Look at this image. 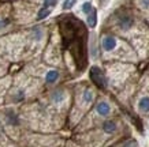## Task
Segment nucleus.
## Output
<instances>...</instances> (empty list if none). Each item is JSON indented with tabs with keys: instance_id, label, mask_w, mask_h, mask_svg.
Here are the masks:
<instances>
[{
	"instance_id": "1",
	"label": "nucleus",
	"mask_w": 149,
	"mask_h": 147,
	"mask_svg": "<svg viewBox=\"0 0 149 147\" xmlns=\"http://www.w3.org/2000/svg\"><path fill=\"white\" fill-rule=\"evenodd\" d=\"M89 75H91L92 82H93L97 87H101V89H105V87H107V85H108L107 78H105L104 72L101 71L99 67H92Z\"/></svg>"
},
{
	"instance_id": "2",
	"label": "nucleus",
	"mask_w": 149,
	"mask_h": 147,
	"mask_svg": "<svg viewBox=\"0 0 149 147\" xmlns=\"http://www.w3.org/2000/svg\"><path fill=\"white\" fill-rule=\"evenodd\" d=\"M118 45V40L113 36H104L101 38V49L104 52H113L116 49Z\"/></svg>"
},
{
	"instance_id": "3",
	"label": "nucleus",
	"mask_w": 149,
	"mask_h": 147,
	"mask_svg": "<svg viewBox=\"0 0 149 147\" xmlns=\"http://www.w3.org/2000/svg\"><path fill=\"white\" fill-rule=\"evenodd\" d=\"M96 113L101 117H107L111 115V105H109L107 101H99V102L96 104Z\"/></svg>"
},
{
	"instance_id": "4",
	"label": "nucleus",
	"mask_w": 149,
	"mask_h": 147,
	"mask_svg": "<svg viewBox=\"0 0 149 147\" xmlns=\"http://www.w3.org/2000/svg\"><path fill=\"white\" fill-rule=\"evenodd\" d=\"M118 25H119V27H120L122 30H130L131 27H133V25H134V19H133V17H130V15L123 14V15H120L119 19H118Z\"/></svg>"
},
{
	"instance_id": "5",
	"label": "nucleus",
	"mask_w": 149,
	"mask_h": 147,
	"mask_svg": "<svg viewBox=\"0 0 149 147\" xmlns=\"http://www.w3.org/2000/svg\"><path fill=\"white\" fill-rule=\"evenodd\" d=\"M137 109L140 113H149V95H142L137 102Z\"/></svg>"
},
{
	"instance_id": "6",
	"label": "nucleus",
	"mask_w": 149,
	"mask_h": 147,
	"mask_svg": "<svg viewBox=\"0 0 149 147\" xmlns=\"http://www.w3.org/2000/svg\"><path fill=\"white\" fill-rule=\"evenodd\" d=\"M101 128H103V131L105 132V134H115L118 131V124H116V121H113V120H105L103 123V125H101Z\"/></svg>"
},
{
	"instance_id": "7",
	"label": "nucleus",
	"mask_w": 149,
	"mask_h": 147,
	"mask_svg": "<svg viewBox=\"0 0 149 147\" xmlns=\"http://www.w3.org/2000/svg\"><path fill=\"white\" fill-rule=\"evenodd\" d=\"M51 99L54 101L55 104H60V102H63L64 99H66V93H64L63 90H55L54 93L51 94Z\"/></svg>"
},
{
	"instance_id": "8",
	"label": "nucleus",
	"mask_w": 149,
	"mask_h": 147,
	"mask_svg": "<svg viewBox=\"0 0 149 147\" xmlns=\"http://www.w3.org/2000/svg\"><path fill=\"white\" fill-rule=\"evenodd\" d=\"M93 99H95V93H93V90L89 89V87H86L84 90V93H82V101L86 104V105H89V104L93 102Z\"/></svg>"
},
{
	"instance_id": "9",
	"label": "nucleus",
	"mask_w": 149,
	"mask_h": 147,
	"mask_svg": "<svg viewBox=\"0 0 149 147\" xmlns=\"http://www.w3.org/2000/svg\"><path fill=\"white\" fill-rule=\"evenodd\" d=\"M59 76H60L59 71H56V70H51V71L47 72V75H45V82L48 83V85L56 83V80L59 79Z\"/></svg>"
},
{
	"instance_id": "10",
	"label": "nucleus",
	"mask_w": 149,
	"mask_h": 147,
	"mask_svg": "<svg viewBox=\"0 0 149 147\" xmlns=\"http://www.w3.org/2000/svg\"><path fill=\"white\" fill-rule=\"evenodd\" d=\"M86 23H88V26L91 27V29H95L96 27V25H97V11H96V8L92 10L91 14H88Z\"/></svg>"
},
{
	"instance_id": "11",
	"label": "nucleus",
	"mask_w": 149,
	"mask_h": 147,
	"mask_svg": "<svg viewBox=\"0 0 149 147\" xmlns=\"http://www.w3.org/2000/svg\"><path fill=\"white\" fill-rule=\"evenodd\" d=\"M51 11H52V8H48V7H42V8L38 11V14H37V19H38V21H41V19H45L47 17H49Z\"/></svg>"
},
{
	"instance_id": "12",
	"label": "nucleus",
	"mask_w": 149,
	"mask_h": 147,
	"mask_svg": "<svg viewBox=\"0 0 149 147\" xmlns=\"http://www.w3.org/2000/svg\"><path fill=\"white\" fill-rule=\"evenodd\" d=\"M81 8H82V12L88 15V14H91V12H92V10H93V6H92L91 1H85V3L82 4Z\"/></svg>"
},
{
	"instance_id": "13",
	"label": "nucleus",
	"mask_w": 149,
	"mask_h": 147,
	"mask_svg": "<svg viewBox=\"0 0 149 147\" xmlns=\"http://www.w3.org/2000/svg\"><path fill=\"white\" fill-rule=\"evenodd\" d=\"M75 3H77V0H64L62 7H63V10H70L75 6Z\"/></svg>"
},
{
	"instance_id": "14",
	"label": "nucleus",
	"mask_w": 149,
	"mask_h": 147,
	"mask_svg": "<svg viewBox=\"0 0 149 147\" xmlns=\"http://www.w3.org/2000/svg\"><path fill=\"white\" fill-rule=\"evenodd\" d=\"M7 116H8V123L10 124H14V125H17L19 123V120H18V117L15 116V115H14L13 112H10L8 115H7Z\"/></svg>"
},
{
	"instance_id": "15",
	"label": "nucleus",
	"mask_w": 149,
	"mask_h": 147,
	"mask_svg": "<svg viewBox=\"0 0 149 147\" xmlns=\"http://www.w3.org/2000/svg\"><path fill=\"white\" fill-rule=\"evenodd\" d=\"M58 4V0H44V7H48V8H52Z\"/></svg>"
},
{
	"instance_id": "16",
	"label": "nucleus",
	"mask_w": 149,
	"mask_h": 147,
	"mask_svg": "<svg viewBox=\"0 0 149 147\" xmlns=\"http://www.w3.org/2000/svg\"><path fill=\"white\" fill-rule=\"evenodd\" d=\"M33 36H34V40L36 41H40L41 37H42V31H41L40 29H34V30H33Z\"/></svg>"
},
{
	"instance_id": "17",
	"label": "nucleus",
	"mask_w": 149,
	"mask_h": 147,
	"mask_svg": "<svg viewBox=\"0 0 149 147\" xmlns=\"http://www.w3.org/2000/svg\"><path fill=\"white\" fill-rule=\"evenodd\" d=\"M140 6L142 8H149V0H140Z\"/></svg>"
},
{
	"instance_id": "18",
	"label": "nucleus",
	"mask_w": 149,
	"mask_h": 147,
	"mask_svg": "<svg viewBox=\"0 0 149 147\" xmlns=\"http://www.w3.org/2000/svg\"><path fill=\"white\" fill-rule=\"evenodd\" d=\"M7 23H8V22H7V21H4V22H1V21H0V27H1V26H6Z\"/></svg>"
}]
</instances>
